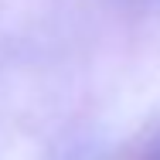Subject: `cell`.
Returning a JSON list of instances; mask_svg holds the SVG:
<instances>
[{
  "label": "cell",
  "instance_id": "obj_1",
  "mask_svg": "<svg viewBox=\"0 0 160 160\" xmlns=\"http://www.w3.org/2000/svg\"><path fill=\"white\" fill-rule=\"evenodd\" d=\"M150 160H160V153H153V157H150Z\"/></svg>",
  "mask_w": 160,
  "mask_h": 160
}]
</instances>
